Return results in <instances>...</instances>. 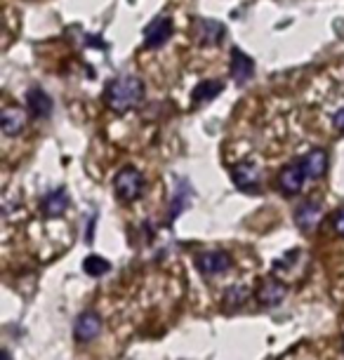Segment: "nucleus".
Segmentation results:
<instances>
[{
	"label": "nucleus",
	"instance_id": "obj_8",
	"mask_svg": "<svg viewBox=\"0 0 344 360\" xmlns=\"http://www.w3.org/2000/svg\"><path fill=\"white\" fill-rule=\"evenodd\" d=\"M307 179H309V176L305 172V167H302L300 162H295V165H288L279 174V186H281V191L286 195H295V193H300L302 188H305Z\"/></svg>",
	"mask_w": 344,
	"mask_h": 360
},
{
	"label": "nucleus",
	"instance_id": "obj_12",
	"mask_svg": "<svg viewBox=\"0 0 344 360\" xmlns=\"http://www.w3.org/2000/svg\"><path fill=\"white\" fill-rule=\"evenodd\" d=\"M305 167V172L309 179H321L323 174L328 172V151L326 148H312L300 162Z\"/></svg>",
	"mask_w": 344,
	"mask_h": 360
},
{
	"label": "nucleus",
	"instance_id": "obj_14",
	"mask_svg": "<svg viewBox=\"0 0 344 360\" xmlns=\"http://www.w3.org/2000/svg\"><path fill=\"white\" fill-rule=\"evenodd\" d=\"M26 106L31 108V113L36 115V118H47V115L52 113V99L43 87H31V90L26 92Z\"/></svg>",
	"mask_w": 344,
	"mask_h": 360
},
{
	"label": "nucleus",
	"instance_id": "obj_11",
	"mask_svg": "<svg viewBox=\"0 0 344 360\" xmlns=\"http://www.w3.org/2000/svg\"><path fill=\"white\" fill-rule=\"evenodd\" d=\"M321 214H323V207L319 200H305L302 205L295 207V224H298V229L302 231H312L316 224L321 221Z\"/></svg>",
	"mask_w": 344,
	"mask_h": 360
},
{
	"label": "nucleus",
	"instance_id": "obj_6",
	"mask_svg": "<svg viewBox=\"0 0 344 360\" xmlns=\"http://www.w3.org/2000/svg\"><path fill=\"white\" fill-rule=\"evenodd\" d=\"M99 332H102V316H99L97 311H85V314H80L76 325H73V339L80 344L92 342Z\"/></svg>",
	"mask_w": 344,
	"mask_h": 360
},
{
	"label": "nucleus",
	"instance_id": "obj_5",
	"mask_svg": "<svg viewBox=\"0 0 344 360\" xmlns=\"http://www.w3.org/2000/svg\"><path fill=\"white\" fill-rule=\"evenodd\" d=\"M170 36H172V19L167 15H158L144 29V45L156 50V47H163L170 40Z\"/></svg>",
	"mask_w": 344,
	"mask_h": 360
},
{
	"label": "nucleus",
	"instance_id": "obj_10",
	"mask_svg": "<svg viewBox=\"0 0 344 360\" xmlns=\"http://www.w3.org/2000/svg\"><path fill=\"white\" fill-rule=\"evenodd\" d=\"M229 71H231V78L234 83L238 85H246L248 80L255 76V62L248 57L246 52H241L238 47L231 50V64H229Z\"/></svg>",
	"mask_w": 344,
	"mask_h": 360
},
{
	"label": "nucleus",
	"instance_id": "obj_3",
	"mask_svg": "<svg viewBox=\"0 0 344 360\" xmlns=\"http://www.w3.org/2000/svg\"><path fill=\"white\" fill-rule=\"evenodd\" d=\"M196 266L205 278L222 276L231 269V257H229V252H222V250H210V252L196 257Z\"/></svg>",
	"mask_w": 344,
	"mask_h": 360
},
{
	"label": "nucleus",
	"instance_id": "obj_23",
	"mask_svg": "<svg viewBox=\"0 0 344 360\" xmlns=\"http://www.w3.org/2000/svg\"><path fill=\"white\" fill-rule=\"evenodd\" d=\"M342 349H344V339H342Z\"/></svg>",
	"mask_w": 344,
	"mask_h": 360
},
{
	"label": "nucleus",
	"instance_id": "obj_13",
	"mask_svg": "<svg viewBox=\"0 0 344 360\" xmlns=\"http://www.w3.org/2000/svg\"><path fill=\"white\" fill-rule=\"evenodd\" d=\"M286 295H288V288L283 285L281 281H267L262 288L257 290V302L262 304V307H267V309H274V307H279V304L286 299Z\"/></svg>",
	"mask_w": 344,
	"mask_h": 360
},
{
	"label": "nucleus",
	"instance_id": "obj_18",
	"mask_svg": "<svg viewBox=\"0 0 344 360\" xmlns=\"http://www.w3.org/2000/svg\"><path fill=\"white\" fill-rule=\"evenodd\" d=\"M83 271L87 276H92V278H99V276H104V274H109L111 271V264L104 259V257H99V255H90L87 259L83 262Z\"/></svg>",
	"mask_w": 344,
	"mask_h": 360
},
{
	"label": "nucleus",
	"instance_id": "obj_1",
	"mask_svg": "<svg viewBox=\"0 0 344 360\" xmlns=\"http://www.w3.org/2000/svg\"><path fill=\"white\" fill-rule=\"evenodd\" d=\"M144 99V83L137 76H118L106 87V104L111 111L125 113Z\"/></svg>",
	"mask_w": 344,
	"mask_h": 360
},
{
	"label": "nucleus",
	"instance_id": "obj_16",
	"mask_svg": "<svg viewBox=\"0 0 344 360\" xmlns=\"http://www.w3.org/2000/svg\"><path fill=\"white\" fill-rule=\"evenodd\" d=\"M248 297H250V290L246 288V285H234V288H229L224 292V302H222V307L227 311H238L243 304L248 302Z\"/></svg>",
	"mask_w": 344,
	"mask_h": 360
},
{
	"label": "nucleus",
	"instance_id": "obj_4",
	"mask_svg": "<svg viewBox=\"0 0 344 360\" xmlns=\"http://www.w3.org/2000/svg\"><path fill=\"white\" fill-rule=\"evenodd\" d=\"M260 179L262 172L255 162H238V165L231 167V181L236 184V188L246 193H255L260 188Z\"/></svg>",
	"mask_w": 344,
	"mask_h": 360
},
{
	"label": "nucleus",
	"instance_id": "obj_9",
	"mask_svg": "<svg viewBox=\"0 0 344 360\" xmlns=\"http://www.w3.org/2000/svg\"><path fill=\"white\" fill-rule=\"evenodd\" d=\"M196 38L200 40V45H219L222 38H224V24L217 22V19H196Z\"/></svg>",
	"mask_w": 344,
	"mask_h": 360
},
{
	"label": "nucleus",
	"instance_id": "obj_21",
	"mask_svg": "<svg viewBox=\"0 0 344 360\" xmlns=\"http://www.w3.org/2000/svg\"><path fill=\"white\" fill-rule=\"evenodd\" d=\"M333 125H335V130H337V132H344V106L335 113Z\"/></svg>",
	"mask_w": 344,
	"mask_h": 360
},
{
	"label": "nucleus",
	"instance_id": "obj_20",
	"mask_svg": "<svg viewBox=\"0 0 344 360\" xmlns=\"http://www.w3.org/2000/svg\"><path fill=\"white\" fill-rule=\"evenodd\" d=\"M333 229H335L340 236H344V207H340V210H337V212L333 214Z\"/></svg>",
	"mask_w": 344,
	"mask_h": 360
},
{
	"label": "nucleus",
	"instance_id": "obj_17",
	"mask_svg": "<svg viewBox=\"0 0 344 360\" xmlns=\"http://www.w3.org/2000/svg\"><path fill=\"white\" fill-rule=\"evenodd\" d=\"M219 92H222V83H219V80H205V83L196 85L191 99H193V104H205V101H210V99L217 97Z\"/></svg>",
	"mask_w": 344,
	"mask_h": 360
},
{
	"label": "nucleus",
	"instance_id": "obj_19",
	"mask_svg": "<svg viewBox=\"0 0 344 360\" xmlns=\"http://www.w3.org/2000/svg\"><path fill=\"white\" fill-rule=\"evenodd\" d=\"M189 195H191V188L186 186V181H181L179 188H177V193H174V210L170 212V219H172V217H177V214L181 212V207L186 205Z\"/></svg>",
	"mask_w": 344,
	"mask_h": 360
},
{
	"label": "nucleus",
	"instance_id": "obj_2",
	"mask_svg": "<svg viewBox=\"0 0 344 360\" xmlns=\"http://www.w3.org/2000/svg\"><path fill=\"white\" fill-rule=\"evenodd\" d=\"M144 188H146V179L137 167H123L113 176V191H116L118 200L123 202L139 200Z\"/></svg>",
	"mask_w": 344,
	"mask_h": 360
},
{
	"label": "nucleus",
	"instance_id": "obj_22",
	"mask_svg": "<svg viewBox=\"0 0 344 360\" xmlns=\"http://www.w3.org/2000/svg\"><path fill=\"white\" fill-rule=\"evenodd\" d=\"M3 358H5V360H10V353H8V351H3Z\"/></svg>",
	"mask_w": 344,
	"mask_h": 360
},
{
	"label": "nucleus",
	"instance_id": "obj_7",
	"mask_svg": "<svg viewBox=\"0 0 344 360\" xmlns=\"http://www.w3.org/2000/svg\"><path fill=\"white\" fill-rule=\"evenodd\" d=\"M69 193H66L64 186L55 188V191L45 193L43 200H40V212H43V217H47V219H57V217H62L66 210H69Z\"/></svg>",
	"mask_w": 344,
	"mask_h": 360
},
{
	"label": "nucleus",
	"instance_id": "obj_15",
	"mask_svg": "<svg viewBox=\"0 0 344 360\" xmlns=\"http://www.w3.org/2000/svg\"><path fill=\"white\" fill-rule=\"evenodd\" d=\"M0 127H3V132L8 134V137H17L26 127V113L22 108H15V106L5 108L3 115H0Z\"/></svg>",
	"mask_w": 344,
	"mask_h": 360
}]
</instances>
